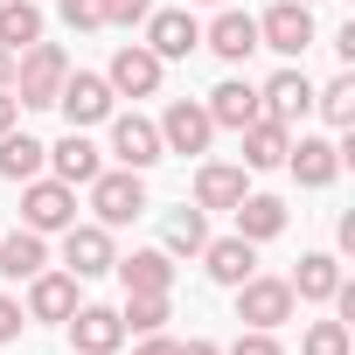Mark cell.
Returning a JSON list of instances; mask_svg holds the SVG:
<instances>
[{"instance_id": "obj_1", "label": "cell", "mask_w": 355, "mask_h": 355, "mask_svg": "<svg viewBox=\"0 0 355 355\" xmlns=\"http://www.w3.org/2000/svg\"><path fill=\"white\" fill-rule=\"evenodd\" d=\"M63 77H70V56H63L56 42H28V49L15 56V105H21V112H49L56 91H63Z\"/></svg>"}, {"instance_id": "obj_2", "label": "cell", "mask_w": 355, "mask_h": 355, "mask_svg": "<svg viewBox=\"0 0 355 355\" xmlns=\"http://www.w3.org/2000/svg\"><path fill=\"white\" fill-rule=\"evenodd\" d=\"M77 223V189L56 182V174H35V182H21V230L35 237H56Z\"/></svg>"}, {"instance_id": "obj_3", "label": "cell", "mask_w": 355, "mask_h": 355, "mask_svg": "<svg viewBox=\"0 0 355 355\" xmlns=\"http://www.w3.org/2000/svg\"><path fill=\"white\" fill-rule=\"evenodd\" d=\"M84 189H91V209H98L105 230H119V223H132V216L146 209V182H139L132 167H98Z\"/></svg>"}, {"instance_id": "obj_4", "label": "cell", "mask_w": 355, "mask_h": 355, "mask_svg": "<svg viewBox=\"0 0 355 355\" xmlns=\"http://www.w3.org/2000/svg\"><path fill=\"white\" fill-rule=\"evenodd\" d=\"M230 293H237V320H244V327H272V334H279V327L293 320V306H300L293 286H286V279H265V272H251V279L230 286Z\"/></svg>"}, {"instance_id": "obj_5", "label": "cell", "mask_w": 355, "mask_h": 355, "mask_svg": "<svg viewBox=\"0 0 355 355\" xmlns=\"http://www.w3.org/2000/svg\"><path fill=\"white\" fill-rule=\"evenodd\" d=\"M258 49L306 56L313 49V8H306V0H272V8L258 15Z\"/></svg>"}, {"instance_id": "obj_6", "label": "cell", "mask_w": 355, "mask_h": 355, "mask_svg": "<svg viewBox=\"0 0 355 355\" xmlns=\"http://www.w3.org/2000/svg\"><path fill=\"white\" fill-rule=\"evenodd\" d=\"M56 112L84 132V125H105L112 119V84L98 77V70H70L63 77V91H56Z\"/></svg>"}, {"instance_id": "obj_7", "label": "cell", "mask_w": 355, "mask_h": 355, "mask_svg": "<svg viewBox=\"0 0 355 355\" xmlns=\"http://www.w3.org/2000/svg\"><path fill=\"white\" fill-rule=\"evenodd\" d=\"M209 139H216V119L196 98H174L160 112V153H209Z\"/></svg>"}, {"instance_id": "obj_8", "label": "cell", "mask_w": 355, "mask_h": 355, "mask_svg": "<svg viewBox=\"0 0 355 355\" xmlns=\"http://www.w3.org/2000/svg\"><path fill=\"white\" fill-rule=\"evenodd\" d=\"M112 258H119V251H112V230H105V223H70V230H63V272H70V279H105Z\"/></svg>"}, {"instance_id": "obj_9", "label": "cell", "mask_w": 355, "mask_h": 355, "mask_svg": "<svg viewBox=\"0 0 355 355\" xmlns=\"http://www.w3.org/2000/svg\"><path fill=\"white\" fill-rule=\"evenodd\" d=\"M63 327H70V348H77V355H119V348H125L119 306H84V300H77V313H70Z\"/></svg>"}, {"instance_id": "obj_10", "label": "cell", "mask_w": 355, "mask_h": 355, "mask_svg": "<svg viewBox=\"0 0 355 355\" xmlns=\"http://www.w3.org/2000/svg\"><path fill=\"white\" fill-rule=\"evenodd\" d=\"M146 49H153L160 63H182V56L202 49V21H196L189 8H160V15H146Z\"/></svg>"}, {"instance_id": "obj_11", "label": "cell", "mask_w": 355, "mask_h": 355, "mask_svg": "<svg viewBox=\"0 0 355 355\" xmlns=\"http://www.w3.org/2000/svg\"><path fill=\"white\" fill-rule=\"evenodd\" d=\"M160 56L146 49V42H125L119 56H112V70H105V84H112V98H153L160 91Z\"/></svg>"}, {"instance_id": "obj_12", "label": "cell", "mask_w": 355, "mask_h": 355, "mask_svg": "<svg viewBox=\"0 0 355 355\" xmlns=\"http://www.w3.org/2000/svg\"><path fill=\"white\" fill-rule=\"evenodd\" d=\"M112 160L132 167V174H146L153 160H167V153H160V125L139 119V112H119V119H112Z\"/></svg>"}, {"instance_id": "obj_13", "label": "cell", "mask_w": 355, "mask_h": 355, "mask_svg": "<svg viewBox=\"0 0 355 355\" xmlns=\"http://www.w3.org/2000/svg\"><path fill=\"white\" fill-rule=\"evenodd\" d=\"M286 167L300 174V189H327L341 174V139H320V132H300L286 146Z\"/></svg>"}, {"instance_id": "obj_14", "label": "cell", "mask_w": 355, "mask_h": 355, "mask_svg": "<svg viewBox=\"0 0 355 355\" xmlns=\"http://www.w3.org/2000/svg\"><path fill=\"white\" fill-rule=\"evenodd\" d=\"M196 258H202V272H209L216 286H244V279L258 272V244H251V237H237V230H230V237H209Z\"/></svg>"}, {"instance_id": "obj_15", "label": "cell", "mask_w": 355, "mask_h": 355, "mask_svg": "<svg viewBox=\"0 0 355 355\" xmlns=\"http://www.w3.org/2000/svg\"><path fill=\"white\" fill-rule=\"evenodd\" d=\"M237 139H244V160H237V167H244V174H272V167H286L293 125H279V119H251Z\"/></svg>"}, {"instance_id": "obj_16", "label": "cell", "mask_w": 355, "mask_h": 355, "mask_svg": "<svg viewBox=\"0 0 355 355\" xmlns=\"http://www.w3.org/2000/svg\"><path fill=\"white\" fill-rule=\"evenodd\" d=\"M21 313H28V320H70V313H77V279L42 265V272L28 279V306H21Z\"/></svg>"}, {"instance_id": "obj_17", "label": "cell", "mask_w": 355, "mask_h": 355, "mask_svg": "<svg viewBox=\"0 0 355 355\" xmlns=\"http://www.w3.org/2000/svg\"><path fill=\"white\" fill-rule=\"evenodd\" d=\"M251 189H244V167L237 160H202L196 167V209H237Z\"/></svg>"}, {"instance_id": "obj_18", "label": "cell", "mask_w": 355, "mask_h": 355, "mask_svg": "<svg viewBox=\"0 0 355 355\" xmlns=\"http://www.w3.org/2000/svg\"><path fill=\"white\" fill-rule=\"evenodd\" d=\"M202 49H216L223 63H244V56L258 49V15H237V8H223V15L202 28Z\"/></svg>"}, {"instance_id": "obj_19", "label": "cell", "mask_w": 355, "mask_h": 355, "mask_svg": "<svg viewBox=\"0 0 355 355\" xmlns=\"http://www.w3.org/2000/svg\"><path fill=\"white\" fill-rule=\"evenodd\" d=\"M258 105H265V119H279V125L306 119V112H313V84H306V70H279V77L258 91Z\"/></svg>"}, {"instance_id": "obj_20", "label": "cell", "mask_w": 355, "mask_h": 355, "mask_svg": "<svg viewBox=\"0 0 355 355\" xmlns=\"http://www.w3.org/2000/svg\"><path fill=\"white\" fill-rule=\"evenodd\" d=\"M216 125H230V132H244L251 119H265V105H258V84H244V77H223L216 91H209V105H202Z\"/></svg>"}, {"instance_id": "obj_21", "label": "cell", "mask_w": 355, "mask_h": 355, "mask_svg": "<svg viewBox=\"0 0 355 355\" xmlns=\"http://www.w3.org/2000/svg\"><path fill=\"white\" fill-rule=\"evenodd\" d=\"M119 286L125 293H174V258L167 251H132V258H112Z\"/></svg>"}, {"instance_id": "obj_22", "label": "cell", "mask_w": 355, "mask_h": 355, "mask_svg": "<svg viewBox=\"0 0 355 355\" xmlns=\"http://www.w3.org/2000/svg\"><path fill=\"white\" fill-rule=\"evenodd\" d=\"M286 286H293V300H313V306H327V300L341 293V258H327V251H306V258H300V272H293Z\"/></svg>"}, {"instance_id": "obj_23", "label": "cell", "mask_w": 355, "mask_h": 355, "mask_svg": "<svg viewBox=\"0 0 355 355\" xmlns=\"http://www.w3.org/2000/svg\"><path fill=\"white\" fill-rule=\"evenodd\" d=\"M49 167H56V182H70V189H84V182H91V174H98L105 160H98V146H91V139H84V132L70 125V132H63V139L49 146Z\"/></svg>"}, {"instance_id": "obj_24", "label": "cell", "mask_w": 355, "mask_h": 355, "mask_svg": "<svg viewBox=\"0 0 355 355\" xmlns=\"http://www.w3.org/2000/svg\"><path fill=\"white\" fill-rule=\"evenodd\" d=\"M49 167V146L28 132H0V182H35Z\"/></svg>"}, {"instance_id": "obj_25", "label": "cell", "mask_w": 355, "mask_h": 355, "mask_svg": "<svg viewBox=\"0 0 355 355\" xmlns=\"http://www.w3.org/2000/svg\"><path fill=\"white\" fill-rule=\"evenodd\" d=\"M230 216H237V237H251V244H272L286 230V202L279 196H244Z\"/></svg>"}, {"instance_id": "obj_26", "label": "cell", "mask_w": 355, "mask_h": 355, "mask_svg": "<svg viewBox=\"0 0 355 355\" xmlns=\"http://www.w3.org/2000/svg\"><path fill=\"white\" fill-rule=\"evenodd\" d=\"M42 265H49V244L35 230H8L0 237V279H35Z\"/></svg>"}, {"instance_id": "obj_27", "label": "cell", "mask_w": 355, "mask_h": 355, "mask_svg": "<svg viewBox=\"0 0 355 355\" xmlns=\"http://www.w3.org/2000/svg\"><path fill=\"white\" fill-rule=\"evenodd\" d=\"M202 244H209V223H202V209H189V202L160 223V251H167V258H196Z\"/></svg>"}, {"instance_id": "obj_28", "label": "cell", "mask_w": 355, "mask_h": 355, "mask_svg": "<svg viewBox=\"0 0 355 355\" xmlns=\"http://www.w3.org/2000/svg\"><path fill=\"white\" fill-rule=\"evenodd\" d=\"M0 42H8L15 56L28 42H42V8H28V0H0Z\"/></svg>"}, {"instance_id": "obj_29", "label": "cell", "mask_w": 355, "mask_h": 355, "mask_svg": "<svg viewBox=\"0 0 355 355\" xmlns=\"http://www.w3.org/2000/svg\"><path fill=\"white\" fill-rule=\"evenodd\" d=\"M313 112L348 132V125H355V70H341L334 84H320V91H313Z\"/></svg>"}, {"instance_id": "obj_30", "label": "cell", "mask_w": 355, "mask_h": 355, "mask_svg": "<svg viewBox=\"0 0 355 355\" xmlns=\"http://www.w3.org/2000/svg\"><path fill=\"white\" fill-rule=\"evenodd\" d=\"M119 320H125V334H160L167 327V293H125Z\"/></svg>"}, {"instance_id": "obj_31", "label": "cell", "mask_w": 355, "mask_h": 355, "mask_svg": "<svg viewBox=\"0 0 355 355\" xmlns=\"http://www.w3.org/2000/svg\"><path fill=\"white\" fill-rule=\"evenodd\" d=\"M300 355H348V320H313Z\"/></svg>"}, {"instance_id": "obj_32", "label": "cell", "mask_w": 355, "mask_h": 355, "mask_svg": "<svg viewBox=\"0 0 355 355\" xmlns=\"http://www.w3.org/2000/svg\"><path fill=\"white\" fill-rule=\"evenodd\" d=\"M56 15L84 35V28H105V0H56Z\"/></svg>"}, {"instance_id": "obj_33", "label": "cell", "mask_w": 355, "mask_h": 355, "mask_svg": "<svg viewBox=\"0 0 355 355\" xmlns=\"http://www.w3.org/2000/svg\"><path fill=\"white\" fill-rule=\"evenodd\" d=\"M223 355H286V348H279V334H272V327H244Z\"/></svg>"}, {"instance_id": "obj_34", "label": "cell", "mask_w": 355, "mask_h": 355, "mask_svg": "<svg viewBox=\"0 0 355 355\" xmlns=\"http://www.w3.org/2000/svg\"><path fill=\"white\" fill-rule=\"evenodd\" d=\"M153 15V0H105V28H132Z\"/></svg>"}, {"instance_id": "obj_35", "label": "cell", "mask_w": 355, "mask_h": 355, "mask_svg": "<svg viewBox=\"0 0 355 355\" xmlns=\"http://www.w3.org/2000/svg\"><path fill=\"white\" fill-rule=\"evenodd\" d=\"M21 327H28L21 300H8V293H0V348H8V341H21Z\"/></svg>"}, {"instance_id": "obj_36", "label": "cell", "mask_w": 355, "mask_h": 355, "mask_svg": "<svg viewBox=\"0 0 355 355\" xmlns=\"http://www.w3.org/2000/svg\"><path fill=\"white\" fill-rule=\"evenodd\" d=\"M174 348H182L174 334H139V355H174Z\"/></svg>"}, {"instance_id": "obj_37", "label": "cell", "mask_w": 355, "mask_h": 355, "mask_svg": "<svg viewBox=\"0 0 355 355\" xmlns=\"http://www.w3.org/2000/svg\"><path fill=\"white\" fill-rule=\"evenodd\" d=\"M15 119H21V105H15V91L0 84V132H15Z\"/></svg>"}, {"instance_id": "obj_38", "label": "cell", "mask_w": 355, "mask_h": 355, "mask_svg": "<svg viewBox=\"0 0 355 355\" xmlns=\"http://www.w3.org/2000/svg\"><path fill=\"white\" fill-rule=\"evenodd\" d=\"M174 355H223V348H216L209 334H196V341H182V348H174Z\"/></svg>"}, {"instance_id": "obj_39", "label": "cell", "mask_w": 355, "mask_h": 355, "mask_svg": "<svg viewBox=\"0 0 355 355\" xmlns=\"http://www.w3.org/2000/svg\"><path fill=\"white\" fill-rule=\"evenodd\" d=\"M8 77H15V49H8V42H0V84H8Z\"/></svg>"}, {"instance_id": "obj_40", "label": "cell", "mask_w": 355, "mask_h": 355, "mask_svg": "<svg viewBox=\"0 0 355 355\" xmlns=\"http://www.w3.org/2000/svg\"><path fill=\"white\" fill-rule=\"evenodd\" d=\"M196 8H223V0H196Z\"/></svg>"}, {"instance_id": "obj_41", "label": "cell", "mask_w": 355, "mask_h": 355, "mask_svg": "<svg viewBox=\"0 0 355 355\" xmlns=\"http://www.w3.org/2000/svg\"><path fill=\"white\" fill-rule=\"evenodd\" d=\"M306 8H313V0H306Z\"/></svg>"}]
</instances>
